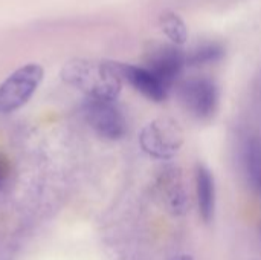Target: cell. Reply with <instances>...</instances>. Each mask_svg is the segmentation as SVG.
<instances>
[{
  "instance_id": "1",
  "label": "cell",
  "mask_w": 261,
  "mask_h": 260,
  "mask_svg": "<svg viewBox=\"0 0 261 260\" xmlns=\"http://www.w3.org/2000/svg\"><path fill=\"white\" fill-rule=\"evenodd\" d=\"M61 78L92 100H116L122 89V78L112 61L76 58L63 67Z\"/></svg>"
},
{
  "instance_id": "2",
  "label": "cell",
  "mask_w": 261,
  "mask_h": 260,
  "mask_svg": "<svg viewBox=\"0 0 261 260\" xmlns=\"http://www.w3.org/2000/svg\"><path fill=\"white\" fill-rule=\"evenodd\" d=\"M139 144L150 158L170 161L184 144V130L173 118H158L141 130Z\"/></svg>"
},
{
  "instance_id": "3",
  "label": "cell",
  "mask_w": 261,
  "mask_h": 260,
  "mask_svg": "<svg viewBox=\"0 0 261 260\" xmlns=\"http://www.w3.org/2000/svg\"><path fill=\"white\" fill-rule=\"evenodd\" d=\"M179 97L185 110L197 121L213 120L219 109V86L208 77H193L182 81Z\"/></svg>"
},
{
  "instance_id": "4",
  "label": "cell",
  "mask_w": 261,
  "mask_h": 260,
  "mask_svg": "<svg viewBox=\"0 0 261 260\" xmlns=\"http://www.w3.org/2000/svg\"><path fill=\"white\" fill-rule=\"evenodd\" d=\"M43 80V67L31 63L18 67L0 84V113L20 109L34 95Z\"/></svg>"
},
{
  "instance_id": "5",
  "label": "cell",
  "mask_w": 261,
  "mask_h": 260,
  "mask_svg": "<svg viewBox=\"0 0 261 260\" xmlns=\"http://www.w3.org/2000/svg\"><path fill=\"white\" fill-rule=\"evenodd\" d=\"M84 116L90 127L104 139L116 141L127 133V120L115 100H92L84 103Z\"/></svg>"
},
{
  "instance_id": "6",
  "label": "cell",
  "mask_w": 261,
  "mask_h": 260,
  "mask_svg": "<svg viewBox=\"0 0 261 260\" xmlns=\"http://www.w3.org/2000/svg\"><path fill=\"white\" fill-rule=\"evenodd\" d=\"M156 192L161 205L174 218L190 211V193L187 190L182 170L177 166H165L156 178Z\"/></svg>"
},
{
  "instance_id": "7",
  "label": "cell",
  "mask_w": 261,
  "mask_h": 260,
  "mask_svg": "<svg viewBox=\"0 0 261 260\" xmlns=\"http://www.w3.org/2000/svg\"><path fill=\"white\" fill-rule=\"evenodd\" d=\"M187 66V54H184L176 44H158L151 48L147 55V69H150L168 89L180 77Z\"/></svg>"
},
{
  "instance_id": "8",
  "label": "cell",
  "mask_w": 261,
  "mask_h": 260,
  "mask_svg": "<svg viewBox=\"0 0 261 260\" xmlns=\"http://www.w3.org/2000/svg\"><path fill=\"white\" fill-rule=\"evenodd\" d=\"M115 67L119 77L122 78V81H127L145 98L156 103L167 100L170 89L150 69L133 66V64H124V63H115Z\"/></svg>"
},
{
  "instance_id": "9",
  "label": "cell",
  "mask_w": 261,
  "mask_h": 260,
  "mask_svg": "<svg viewBox=\"0 0 261 260\" xmlns=\"http://www.w3.org/2000/svg\"><path fill=\"white\" fill-rule=\"evenodd\" d=\"M194 184H196V202L199 215L203 222H211L216 211V182L211 170L197 164L194 170Z\"/></svg>"
},
{
  "instance_id": "10",
  "label": "cell",
  "mask_w": 261,
  "mask_h": 260,
  "mask_svg": "<svg viewBox=\"0 0 261 260\" xmlns=\"http://www.w3.org/2000/svg\"><path fill=\"white\" fill-rule=\"evenodd\" d=\"M243 166L248 182L254 192L261 195V139L251 138L243 147Z\"/></svg>"
},
{
  "instance_id": "11",
  "label": "cell",
  "mask_w": 261,
  "mask_h": 260,
  "mask_svg": "<svg viewBox=\"0 0 261 260\" xmlns=\"http://www.w3.org/2000/svg\"><path fill=\"white\" fill-rule=\"evenodd\" d=\"M225 51L217 43H205L187 54V66H205L219 61Z\"/></svg>"
},
{
  "instance_id": "12",
  "label": "cell",
  "mask_w": 261,
  "mask_h": 260,
  "mask_svg": "<svg viewBox=\"0 0 261 260\" xmlns=\"http://www.w3.org/2000/svg\"><path fill=\"white\" fill-rule=\"evenodd\" d=\"M161 28L167 34V37L173 41V44H184L188 37L187 26L184 20L174 14V12H167L161 17Z\"/></svg>"
},
{
  "instance_id": "13",
  "label": "cell",
  "mask_w": 261,
  "mask_h": 260,
  "mask_svg": "<svg viewBox=\"0 0 261 260\" xmlns=\"http://www.w3.org/2000/svg\"><path fill=\"white\" fill-rule=\"evenodd\" d=\"M8 178H9V166H8V161L3 156H0V188L6 184Z\"/></svg>"
},
{
  "instance_id": "14",
  "label": "cell",
  "mask_w": 261,
  "mask_h": 260,
  "mask_svg": "<svg viewBox=\"0 0 261 260\" xmlns=\"http://www.w3.org/2000/svg\"><path fill=\"white\" fill-rule=\"evenodd\" d=\"M179 260H193V259H191L190 256H184V257H180V259H179Z\"/></svg>"
}]
</instances>
